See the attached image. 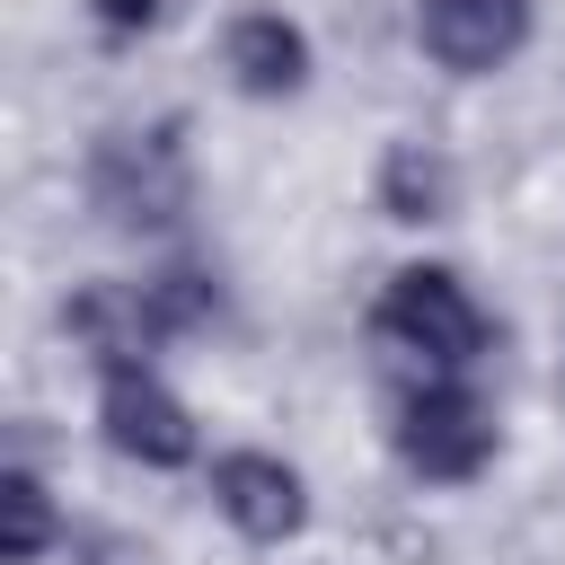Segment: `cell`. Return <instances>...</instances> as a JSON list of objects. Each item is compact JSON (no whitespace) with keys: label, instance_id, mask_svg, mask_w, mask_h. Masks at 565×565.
<instances>
[{"label":"cell","instance_id":"cell-1","mask_svg":"<svg viewBox=\"0 0 565 565\" xmlns=\"http://www.w3.org/2000/svg\"><path fill=\"white\" fill-rule=\"evenodd\" d=\"M88 212L124 238H168L185 212H194V159H185V124L159 115V124H106L88 141Z\"/></svg>","mask_w":565,"mask_h":565},{"label":"cell","instance_id":"cell-2","mask_svg":"<svg viewBox=\"0 0 565 565\" xmlns=\"http://www.w3.org/2000/svg\"><path fill=\"white\" fill-rule=\"evenodd\" d=\"M388 450L424 486H477L503 450V415L477 388V371H415L388 406Z\"/></svg>","mask_w":565,"mask_h":565},{"label":"cell","instance_id":"cell-3","mask_svg":"<svg viewBox=\"0 0 565 565\" xmlns=\"http://www.w3.org/2000/svg\"><path fill=\"white\" fill-rule=\"evenodd\" d=\"M371 335H380L406 371H477L486 344H494V318H486V300L468 291L459 265L415 256V265H397V274L380 282Z\"/></svg>","mask_w":565,"mask_h":565},{"label":"cell","instance_id":"cell-4","mask_svg":"<svg viewBox=\"0 0 565 565\" xmlns=\"http://www.w3.org/2000/svg\"><path fill=\"white\" fill-rule=\"evenodd\" d=\"M97 433H106V450H115V459H132V468H150V477H168V468H194V459H203V424H194V406L168 388V371H159V362L97 371Z\"/></svg>","mask_w":565,"mask_h":565},{"label":"cell","instance_id":"cell-5","mask_svg":"<svg viewBox=\"0 0 565 565\" xmlns=\"http://www.w3.org/2000/svg\"><path fill=\"white\" fill-rule=\"evenodd\" d=\"M539 0H415V44L450 79H494L530 53Z\"/></svg>","mask_w":565,"mask_h":565},{"label":"cell","instance_id":"cell-6","mask_svg":"<svg viewBox=\"0 0 565 565\" xmlns=\"http://www.w3.org/2000/svg\"><path fill=\"white\" fill-rule=\"evenodd\" d=\"M212 512H221L247 547H291V539L309 530V477H300L282 450L238 441V450L212 459Z\"/></svg>","mask_w":565,"mask_h":565},{"label":"cell","instance_id":"cell-7","mask_svg":"<svg viewBox=\"0 0 565 565\" xmlns=\"http://www.w3.org/2000/svg\"><path fill=\"white\" fill-rule=\"evenodd\" d=\"M221 71H230L238 97L282 106V97L309 88L318 44H309V26H300L291 9H230V26H221Z\"/></svg>","mask_w":565,"mask_h":565},{"label":"cell","instance_id":"cell-8","mask_svg":"<svg viewBox=\"0 0 565 565\" xmlns=\"http://www.w3.org/2000/svg\"><path fill=\"white\" fill-rule=\"evenodd\" d=\"M62 335L88 353V371L159 362V344H168V327L150 318V291H141V282H115V274H97V282H79V291L62 300Z\"/></svg>","mask_w":565,"mask_h":565},{"label":"cell","instance_id":"cell-9","mask_svg":"<svg viewBox=\"0 0 565 565\" xmlns=\"http://www.w3.org/2000/svg\"><path fill=\"white\" fill-rule=\"evenodd\" d=\"M371 203H380L397 230L450 221V212H459V168H450V150L424 141V132H397V141L380 150V168H371Z\"/></svg>","mask_w":565,"mask_h":565},{"label":"cell","instance_id":"cell-10","mask_svg":"<svg viewBox=\"0 0 565 565\" xmlns=\"http://www.w3.org/2000/svg\"><path fill=\"white\" fill-rule=\"evenodd\" d=\"M62 539L71 530H62V503H53L44 468L35 459H9L0 468V565H44Z\"/></svg>","mask_w":565,"mask_h":565},{"label":"cell","instance_id":"cell-11","mask_svg":"<svg viewBox=\"0 0 565 565\" xmlns=\"http://www.w3.org/2000/svg\"><path fill=\"white\" fill-rule=\"evenodd\" d=\"M141 291H150V318L168 327V344H177V335H212L221 309H230L212 265H159V274H141Z\"/></svg>","mask_w":565,"mask_h":565},{"label":"cell","instance_id":"cell-12","mask_svg":"<svg viewBox=\"0 0 565 565\" xmlns=\"http://www.w3.org/2000/svg\"><path fill=\"white\" fill-rule=\"evenodd\" d=\"M177 9H185V0H88V18H97L106 44H141V35H159Z\"/></svg>","mask_w":565,"mask_h":565},{"label":"cell","instance_id":"cell-13","mask_svg":"<svg viewBox=\"0 0 565 565\" xmlns=\"http://www.w3.org/2000/svg\"><path fill=\"white\" fill-rule=\"evenodd\" d=\"M71 565H150V547L124 530H88V539H71Z\"/></svg>","mask_w":565,"mask_h":565}]
</instances>
